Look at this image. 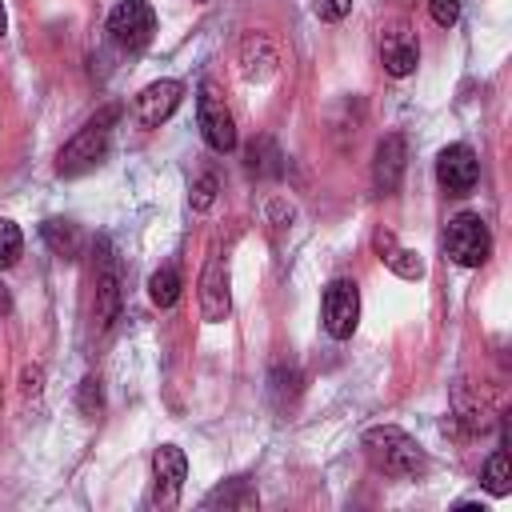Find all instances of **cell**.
<instances>
[{"label": "cell", "instance_id": "1", "mask_svg": "<svg viewBox=\"0 0 512 512\" xmlns=\"http://www.w3.org/2000/svg\"><path fill=\"white\" fill-rule=\"evenodd\" d=\"M360 448H364L368 464H372L376 472L392 476V480H412V476H420V472L428 468L424 448H420L404 428H396V424H376V428H368V432L360 436Z\"/></svg>", "mask_w": 512, "mask_h": 512}, {"label": "cell", "instance_id": "2", "mask_svg": "<svg viewBox=\"0 0 512 512\" xmlns=\"http://www.w3.org/2000/svg\"><path fill=\"white\" fill-rule=\"evenodd\" d=\"M116 120H120V108H116V104L100 108V112L60 148L56 172H60V176H84V172H92V168L108 156V140H112V124H116Z\"/></svg>", "mask_w": 512, "mask_h": 512}, {"label": "cell", "instance_id": "3", "mask_svg": "<svg viewBox=\"0 0 512 512\" xmlns=\"http://www.w3.org/2000/svg\"><path fill=\"white\" fill-rule=\"evenodd\" d=\"M444 256L460 268H480L492 256V232L480 212H456L444 228Z\"/></svg>", "mask_w": 512, "mask_h": 512}, {"label": "cell", "instance_id": "4", "mask_svg": "<svg viewBox=\"0 0 512 512\" xmlns=\"http://www.w3.org/2000/svg\"><path fill=\"white\" fill-rule=\"evenodd\" d=\"M196 120H200V136L212 152H232L236 148V120L216 88V80H200V96H196Z\"/></svg>", "mask_w": 512, "mask_h": 512}, {"label": "cell", "instance_id": "5", "mask_svg": "<svg viewBox=\"0 0 512 512\" xmlns=\"http://www.w3.org/2000/svg\"><path fill=\"white\" fill-rule=\"evenodd\" d=\"M320 320H324V332L332 340H348L360 324V288L356 280L348 276H336L328 288H324V300H320Z\"/></svg>", "mask_w": 512, "mask_h": 512}, {"label": "cell", "instance_id": "6", "mask_svg": "<svg viewBox=\"0 0 512 512\" xmlns=\"http://www.w3.org/2000/svg\"><path fill=\"white\" fill-rule=\"evenodd\" d=\"M152 32H156V12L148 0H120L108 12V36L124 52H140L152 40Z\"/></svg>", "mask_w": 512, "mask_h": 512}, {"label": "cell", "instance_id": "7", "mask_svg": "<svg viewBox=\"0 0 512 512\" xmlns=\"http://www.w3.org/2000/svg\"><path fill=\"white\" fill-rule=\"evenodd\" d=\"M380 64L396 80H404V76L416 72V64H420V40H416V32L404 20H388L380 28Z\"/></svg>", "mask_w": 512, "mask_h": 512}, {"label": "cell", "instance_id": "8", "mask_svg": "<svg viewBox=\"0 0 512 512\" xmlns=\"http://www.w3.org/2000/svg\"><path fill=\"white\" fill-rule=\"evenodd\" d=\"M436 180H440V188H444L448 196H468V192L476 188V180H480V160H476V152H472L468 144H448V148H440V156H436Z\"/></svg>", "mask_w": 512, "mask_h": 512}, {"label": "cell", "instance_id": "9", "mask_svg": "<svg viewBox=\"0 0 512 512\" xmlns=\"http://www.w3.org/2000/svg\"><path fill=\"white\" fill-rule=\"evenodd\" d=\"M180 96H184V84H180V80H152V84L140 88V96L132 100L136 124H140V128H160V124L176 112Z\"/></svg>", "mask_w": 512, "mask_h": 512}, {"label": "cell", "instance_id": "10", "mask_svg": "<svg viewBox=\"0 0 512 512\" xmlns=\"http://www.w3.org/2000/svg\"><path fill=\"white\" fill-rule=\"evenodd\" d=\"M232 312V300H228V264L220 252H212L204 260V272H200V316L208 324H220L228 320Z\"/></svg>", "mask_w": 512, "mask_h": 512}, {"label": "cell", "instance_id": "11", "mask_svg": "<svg viewBox=\"0 0 512 512\" xmlns=\"http://www.w3.org/2000/svg\"><path fill=\"white\" fill-rule=\"evenodd\" d=\"M404 164H408V144L400 132H388L376 152H372V188L380 196H392L400 188V176H404Z\"/></svg>", "mask_w": 512, "mask_h": 512}, {"label": "cell", "instance_id": "12", "mask_svg": "<svg viewBox=\"0 0 512 512\" xmlns=\"http://www.w3.org/2000/svg\"><path fill=\"white\" fill-rule=\"evenodd\" d=\"M184 476H188V460L176 444H160L152 452V480H156V504L160 508H172L180 500V488H184Z\"/></svg>", "mask_w": 512, "mask_h": 512}, {"label": "cell", "instance_id": "13", "mask_svg": "<svg viewBox=\"0 0 512 512\" xmlns=\"http://www.w3.org/2000/svg\"><path fill=\"white\" fill-rule=\"evenodd\" d=\"M100 248V268H96V328H112L120 316V268L108 248V240H96Z\"/></svg>", "mask_w": 512, "mask_h": 512}, {"label": "cell", "instance_id": "14", "mask_svg": "<svg viewBox=\"0 0 512 512\" xmlns=\"http://www.w3.org/2000/svg\"><path fill=\"white\" fill-rule=\"evenodd\" d=\"M280 68V52L272 44V36L264 32H248L240 40V76L244 80H268Z\"/></svg>", "mask_w": 512, "mask_h": 512}, {"label": "cell", "instance_id": "15", "mask_svg": "<svg viewBox=\"0 0 512 512\" xmlns=\"http://www.w3.org/2000/svg\"><path fill=\"white\" fill-rule=\"evenodd\" d=\"M40 236H44V244L52 248V256H60V260H76L80 248H84V232H80L72 220H60V216L44 220V224H40Z\"/></svg>", "mask_w": 512, "mask_h": 512}, {"label": "cell", "instance_id": "16", "mask_svg": "<svg viewBox=\"0 0 512 512\" xmlns=\"http://www.w3.org/2000/svg\"><path fill=\"white\" fill-rule=\"evenodd\" d=\"M256 504H260V496L248 484V476H236V480H228L204 496V508H256Z\"/></svg>", "mask_w": 512, "mask_h": 512}, {"label": "cell", "instance_id": "17", "mask_svg": "<svg viewBox=\"0 0 512 512\" xmlns=\"http://www.w3.org/2000/svg\"><path fill=\"white\" fill-rule=\"evenodd\" d=\"M180 272L176 268H156L152 276H148V296H152V304L156 308H172L176 300H180Z\"/></svg>", "mask_w": 512, "mask_h": 512}, {"label": "cell", "instance_id": "18", "mask_svg": "<svg viewBox=\"0 0 512 512\" xmlns=\"http://www.w3.org/2000/svg\"><path fill=\"white\" fill-rule=\"evenodd\" d=\"M480 480H484V488H488L492 496H508V492H512V472H508V452H504V448H496V452L484 460Z\"/></svg>", "mask_w": 512, "mask_h": 512}, {"label": "cell", "instance_id": "19", "mask_svg": "<svg viewBox=\"0 0 512 512\" xmlns=\"http://www.w3.org/2000/svg\"><path fill=\"white\" fill-rule=\"evenodd\" d=\"M396 276H404V280H420L424 276V260H420V252H412V248H388L384 256H380Z\"/></svg>", "mask_w": 512, "mask_h": 512}, {"label": "cell", "instance_id": "20", "mask_svg": "<svg viewBox=\"0 0 512 512\" xmlns=\"http://www.w3.org/2000/svg\"><path fill=\"white\" fill-rule=\"evenodd\" d=\"M24 252V232L12 224V220H0V272L12 268Z\"/></svg>", "mask_w": 512, "mask_h": 512}, {"label": "cell", "instance_id": "21", "mask_svg": "<svg viewBox=\"0 0 512 512\" xmlns=\"http://www.w3.org/2000/svg\"><path fill=\"white\" fill-rule=\"evenodd\" d=\"M76 404H80V412H84L88 420L104 412V388H100L96 376H84V380H80V400H76Z\"/></svg>", "mask_w": 512, "mask_h": 512}, {"label": "cell", "instance_id": "22", "mask_svg": "<svg viewBox=\"0 0 512 512\" xmlns=\"http://www.w3.org/2000/svg\"><path fill=\"white\" fill-rule=\"evenodd\" d=\"M216 188H220V184H216V176H212V172H200V176H196V184H192V196H188V200H192V208H196V212H208V208H212V200H216Z\"/></svg>", "mask_w": 512, "mask_h": 512}, {"label": "cell", "instance_id": "23", "mask_svg": "<svg viewBox=\"0 0 512 512\" xmlns=\"http://www.w3.org/2000/svg\"><path fill=\"white\" fill-rule=\"evenodd\" d=\"M428 16L440 24V28H452L460 20V0H428Z\"/></svg>", "mask_w": 512, "mask_h": 512}, {"label": "cell", "instance_id": "24", "mask_svg": "<svg viewBox=\"0 0 512 512\" xmlns=\"http://www.w3.org/2000/svg\"><path fill=\"white\" fill-rule=\"evenodd\" d=\"M348 12H352V0H316V16L324 24H340Z\"/></svg>", "mask_w": 512, "mask_h": 512}, {"label": "cell", "instance_id": "25", "mask_svg": "<svg viewBox=\"0 0 512 512\" xmlns=\"http://www.w3.org/2000/svg\"><path fill=\"white\" fill-rule=\"evenodd\" d=\"M0 312H8V292H4V284H0Z\"/></svg>", "mask_w": 512, "mask_h": 512}, {"label": "cell", "instance_id": "26", "mask_svg": "<svg viewBox=\"0 0 512 512\" xmlns=\"http://www.w3.org/2000/svg\"><path fill=\"white\" fill-rule=\"evenodd\" d=\"M4 28H8V16H4V4H0V36H4Z\"/></svg>", "mask_w": 512, "mask_h": 512}, {"label": "cell", "instance_id": "27", "mask_svg": "<svg viewBox=\"0 0 512 512\" xmlns=\"http://www.w3.org/2000/svg\"><path fill=\"white\" fill-rule=\"evenodd\" d=\"M192 4H208V0H192Z\"/></svg>", "mask_w": 512, "mask_h": 512}, {"label": "cell", "instance_id": "28", "mask_svg": "<svg viewBox=\"0 0 512 512\" xmlns=\"http://www.w3.org/2000/svg\"><path fill=\"white\" fill-rule=\"evenodd\" d=\"M400 4H412V0H400Z\"/></svg>", "mask_w": 512, "mask_h": 512}]
</instances>
